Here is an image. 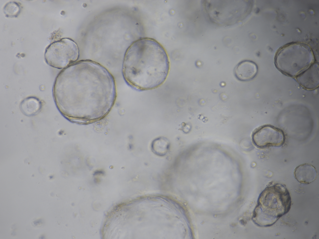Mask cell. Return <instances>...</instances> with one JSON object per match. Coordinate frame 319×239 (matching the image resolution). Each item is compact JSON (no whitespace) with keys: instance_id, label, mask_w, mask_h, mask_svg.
<instances>
[{"instance_id":"7a4b0ae2","label":"cell","mask_w":319,"mask_h":239,"mask_svg":"<svg viewBox=\"0 0 319 239\" xmlns=\"http://www.w3.org/2000/svg\"><path fill=\"white\" fill-rule=\"evenodd\" d=\"M169 68L168 57L162 46L153 39L144 38L134 42L127 49L122 72L129 86L143 91L162 84Z\"/></svg>"},{"instance_id":"5b68a950","label":"cell","mask_w":319,"mask_h":239,"mask_svg":"<svg viewBox=\"0 0 319 239\" xmlns=\"http://www.w3.org/2000/svg\"><path fill=\"white\" fill-rule=\"evenodd\" d=\"M79 51L76 44L72 39L64 38L51 44L46 48L45 58L50 66L64 69L76 62Z\"/></svg>"},{"instance_id":"277c9868","label":"cell","mask_w":319,"mask_h":239,"mask_svg":"<svg viewBox=\"0 0 319 239\" xmlns=\"http://www.w3.org/2000/svg\"><path fill=\"white\" fill-rule=\"evenodd\" d=\"M313 52L310 47L299 42L288 44L277 51L274 58L277 68L284 74L297 76L314 63Z\"/></svg>"},{"instance_id":"8992f818","label":"cell","mask_w":319,"mask_h":239,"mask_svg":"<svg viewBox=\"0 0 319 239\" xmlns=\"http://www.w3.org/2000/svg\"><path fill=\"white\" fill-rule=\"evenodd\" d=\"M285 140L284 134L282 130L270 125L259 127L252 135L253 143L261 148L280 146L284 143Z\"/></svg>"},{"instance_id":"6da1fadb","label":"cell","mask_w":319,"mask_h":239,"mask_svg":"<svg viewBox=\"0 0 319 239\" xmlns=\"http://www.w3.org/2000/svg\"><path fill=\"white\" fill-rule=\"evenodd\" d=\"M53 93L57 107L64 117L83 122L106 116L116 97L113 76L103 66L90 60L76 62L62 70L56 78Z\"/></svg>"},{"instance_id":"3957f363","label":"cell","mask_w":319,"mask_h":239,"mask_svg":"<svg viewBox=\"0 0 319 239\" xmlns=\"http://www.w3.org/2000/svg\"><path fill=\"white\" fill-rule=\"evenodd\" d=\"M291 205L290 193L285 185H270L260 194L252 219L259 226H270L288 212Z\"/></svg>"},{"instance_id":"9c48e42d","label":"cell","mask_w":319,"mask_h":239,"mask_svg":"<svg viewBox=\"0 0 319 239\" xmlns=\"http://www.w3.org/2000/svg\"><path fill=\"white\" fill-rule=\"evenodd\" d=\"M294 175L299 182L304 184H309L316 179L317 172L313 166L305 163L296 168L294 172Z\"/></svg>"},{"instance_id":"30bf717a","label":"cell","mask_w":319,"mask_h":239,"mask_svg":"<svg viewBox=\"0 0 319 239\" xmlns=\"http://www.w3.org/2000/svg\"><path fill=\"white\" fill-rule=\"evenodd\" d=\"M41 107V103L40 100L33 97L25 99L20 105L21 112L27 116H31L36 114L39 111Z\"/></svg>"},{"instance_id":"52a82bcc","label":"cell","mask_w":319,"mask_h":239,"mask_svg":"<svg viewBox=\"0 0 319 239\" xmlns=\"http://www.w3.org/2000/svg\"><path fill=\"white\" fill-rule=\"evenodd\" d=\"M313 64L296 76L298 83L304 88L309 90L315 89L319 86L318 67L317 65Z\"/></svg>"},{"instance_id":"7c38bea8","label":"cell","mask_w":319,"mask_h":239,"mask_svg":"<svg viewBox=\"0 0 319 239\" xmlns=\"http://www.w3.org/2000/svg\"><path fill=\"white\" fill-rule=\"evenodd\" d=\"M21 10V6L15 2H10L4 6L3 12L7 17H16L19 14Z\"/></svg>"},{"instance_id":"8fae6325","label":"cell","mask_w":319,"mask_h":239,"mask_svg":"<svg viewBox=\"0 0 319 239\" xmlns=\"http://www.w3.org/2000/svg\"><path fill=\"white\" fill-rule=\"evenodd\" d=\"M152 151L156 155L160 156L165 155L168 152L169 143L165 137H160L155 139L151 145Z\"/></svg>"},{"instance_id":"ba28073f","label":"cell","mask_w":319,"mask_h":239,"mask_svg":"<svg viewBox=\"0 0 319 239\" xmlns=\"http://www.w3.org/2000/svg\"><path fill=\"white\" fill-rule=\"evenodd\" d=\"M257 71V67L255 63L250 61L244 60L236 66L234 72L235 77L238 80L246 81L254 78Z\"/></svg>"}]
</instances>
